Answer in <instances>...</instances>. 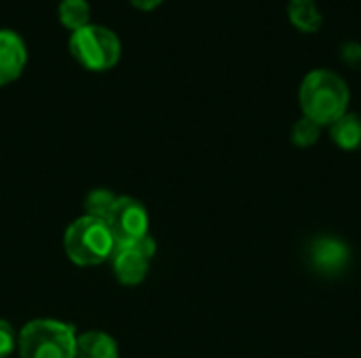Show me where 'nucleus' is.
Here are the masks:
<instances>
[{
  "label": "nucleus",
  "mask_w": 361,
  "mask_h": 358,
  "mask_svg": "<svg viewBox=\"0 0 361 358\" xmlns=\"http://www.w3.org/2000/svg\"><path fill=\"white\" fill-rule=\"evenodd\" d=\"M89 15H91V6L87 0H61L59 2V19L72 32L91 23Z\"/></svg>",
  "instance_id": "ddd939ff"
},
{
  "label": "nucleus",
  "mask_w": 361,
  "mask_h": 358,
  "mask_svg": "<svg viewBox=\"0 0 361 358\" xmlns=\"http://www.w3.org/2000/svg\"><path fill=\"white\" fill-rule=\"evenodd\" d=\"M157 253V243L148 234L146 238L131 243V245H116L112 253V268L114 276L123 285H140L150 268V262Z\"/></svg>",
  "instance_id": "39448f33"
},
{
  "label": "nucleus",
  "mask_w": 361,
  "mask_h": 358,
  "mask_svg": "<svg viewBox=\"0 0 361 358\" xmlns=\"http://www.w3.org/2000/svg\"><path fill=\"white\" fill-rule=\"evenodd\" d=\"M131 4L137 6V8H142V11H152L154 6L161 4V0H131Z\"/></svg>",
  "instance_id": "dca6fc26"
},
{
  "label": "nucleus",
  "mask_w": 361,
  "mask_h": 358,
  "mask_svg": "<svg viewBox=\"0 0 361 358\" xmlns=\"http://www.w3.org/2000/svg\"><path fill=\"white\" fill-rule=\"evenodd\" d=\"M332 139L343 150H360L361 148V118L357 114H343L336 122H332Z\"/></svg>",
  "instance_id": "9d476101"
},
{
  "label": "nucleus",
  "mask_w": 361,
  "mask_h": 358,
  "mask_svg": "<svg viewBox=\"0 0 361 358\" xmlns=\"http://www.w3.org/2000/svg\"><path fill=\"white\" fill-rule=\"evenodd\" d=\"M118 196L110 190H104V188H97V190H91L85 198V211L89 217H97L102 222H106L116 205Z\"/></svg>",
  "instance_id": "f8f14e48"
},
{
  "label": "nucleus",
  "mask_w": 361,
  "mask_h": 358,
  "mask_svg": "<svg viewBox=\"0 0 361 358\" xmlns=\"http://www.w3.org/2000/svg\"><path fill=\"white\" fill-rule=\"evenodd\" d=\"M68 49L87 70H108L121 59V38L106 25L87 23L70 34Z\"/></svg>",
  "instance_id": "20e7f679"
},
{
  "label": "nucleus",
  "mask_w": 361,
  "mask_h": 358,
  "mask_svg": "<svg viewBox=\"0 0 361 358\" xmlns=\"http://www.w3.org/2000/svg\"><path fill=\"white\" fill-rule=\"evenodd\" d=\"M27 59L23 38L6 27H0V87L19 78Z\"/></svg>",
  "instance_id": "6e6552de"
},
{
  "label": "nucleus",
  "mask_w": 361,
  "mask_h": 358,
  "mask_svg": "<svg viewBox=\"0 0 361 358\" xmlns=\"http://www.w3.org/2000/svg\"><path fill=\"white\" fill-rule=\"evenodd\" d=\"M76 338L72 325L36 319L19 331L17 350L21 358H76Z\"/></svg>",
  "instance_id": "7ed1b4c3"
},
{
  "label": "nucleus",
  "mask_w": 361,
  "mask_h": 358,
  "mask_svg": "<svg viewBox=\"0 0 361 358\" xmlns=\"http://www.w3.org/2000/svg\"><path fill=\"white\" fill-rule=\"evenodd\" d=\"M106 224L116 245H131L148 236V213L144 205L131 196H118Z\"/></svg>",
  "instance_id": "423d86ee"
},
{
  "label": "nucleus",
  "mask_w": 361,
  "mask_h": 358,
  "mask_svg": "<svg viewBox=\"0 0 361 358\" xmlns=\"http://www.w3.org/2000/svg\"><path fill=\"white\" fill-rule=\"evenodd\" d=\"M300 106L307 118L317 124H332L349 106L347 82L330 70H313L300 87Z\"/></svg>",
  "instance_id": "f257e3e1"
},
{
  "label": "nucleus",
  "mask_w": 361,
  "mask_h": 358,
  "mask_svg": "<svg viewBox=\"0 0 361 358\" xmlns=\"http://www.w3.org/2000/svg\"><path fill=\"white\" fill-rule=\"evenodd\" d=\"M319 133H322V124H317L305 116L292 127V141L300 148H309L319 139Z\"/></svg>",
  "instance_id": "4468645a"
},
{
  "label": "nucleus",
  "mask_w": 361,
  "mask_h": 358,
  "mask_svg": "<svg viewBox=\"0 0 361 358\" xmlns=\"http://www.w3.org/2000/svg\"><path fill=\"white\" fill-rule=\"evenodd\" d=\"M290 21L302 32H317L322 25V11L315 0H290Z\"/></svg>",
  "instance_id": "9b49d317"
},
{
  "label": "nucleus",
  "mask_w": 361,
  "mask_h": 358,
  "mask_svg": "<svg viewBox=\"0 0 361 358\" xmlns=\"http://www.w3.org/2000/svg\"><path fill=\"white\" fill-rule=\"evenodd\" d=\"M307 255H309L311 268L324 276H336L345 272L351 260L349 247L341 238H334V236H317L309 245Z\"/></svg>",
  "instance_id": "0eeeda50"
},
{
  "label": "nucleus",
  "mask_w": 361,
  "mask_h": 358,
  "mask_svg": "<svg viewBox=\"0 0 361 358\" xmlns=\"http://www.w3.org/2000/svg\"><path fill=\"white\" fill-rule=\"evenodd\" d=\"M17 333H15V329L6 323V321H2L0 319V358H8L13 352H15V348H17Z\"/></svg>",
  "instance_id": "2eb2a0df"
},
{
  "label": "nucleus",
  "mask_w": 361,
  "mask_h": 358,
  "mask_svg": "<svg viewBox=\"0 0 361 358\" xmlns=\"http://www.w3.org/2000/svg\"><path fill=\"white\" fill-rule=\"evenodd\" d=\"M63 249L76 266H97L112 257L116 241L106 222L82 215L68 226Z\"/></svg>",
  "instance_id": "f03ea898"
},
{
  "label": "nucleus",
  "mask_w": 361,
  "mask_h": 358,
  "mask_svg": "<svg viewBox=\"0 0 361 358\" xmlns=\"http://www.w3.org/2000/svg\"><path fill=\"white\" fill-rule=\"evenodd\" d=\"M76 358H118V346L108 333L87 331L76 338Z\"/></svg>",
  "instance_id": "1a4fd4ad"
}]
</instances>
